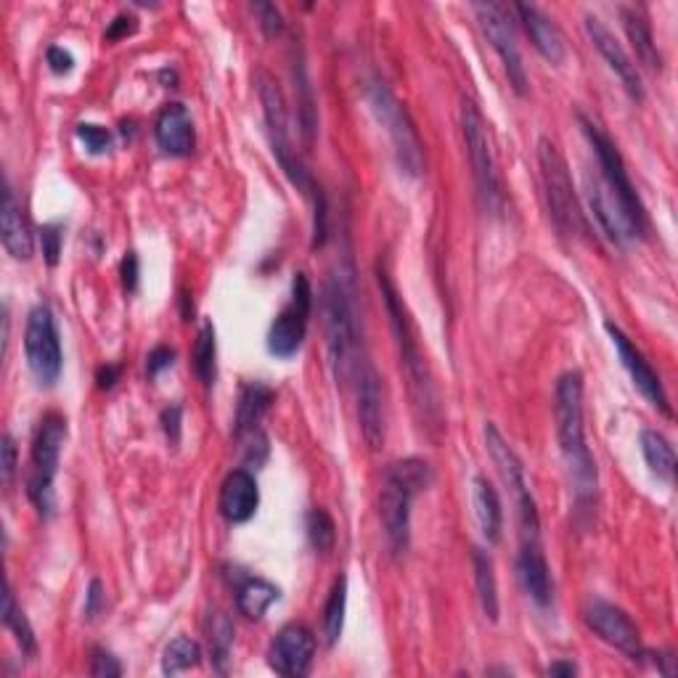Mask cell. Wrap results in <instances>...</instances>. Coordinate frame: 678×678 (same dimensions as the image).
<instances>
[{
    "label": "cell",
    "instance_id": "obj_48",
    "mask_svg": "<svg viewBox=\"0 0 678 678\" xmlns=\"http://www.w3.org/2000/svg\"><path fill=\"white\" fill-rule=\"evenodd\" d=\"M136 32V19L128 17V13H120V17L114 19L112 24H109L107 30V40H120V38H128V34Z\"/></svg>",
    "mask_w": 678,
    "mask_h": 678
},
{
    "label": "cell",
    "instance_id": "obj_41",
    "mask_svg": "<svg viewBox=\"0 0 678 678\" xmlns=\"http://www.w3.org/2000/svg\"><path fill=\"white\" fill-rule=\"evenodd\" d=\"M172 361H176V352H172L170 348H154V350H151L149 358H147L149 379H157L159 371L170 369Z\"/></svg>",
    "mask_w": 678,
    "mask_h": 678
},
{
    "label": "cell",
    "instance_id": "obj_33",
    "mask_svg": "<svg viewBox=\"0 0 678 678\" xmlns=\"http://www.w3.org/2000/svg\"><path fill=\"white\" fill-rule=\"evenodd\" d=\"M218 345H216V327L210 321L199 331L197 345H193V371H197L199 382L205 387L216 385L218 377Z\"/></svg>",
    "mask_w": 678,
    "mask_h": 678
},
{
    "label": "cell",
    "instance_id": "obj_5",
    "mask_svg": "<svg viewBox=\"0 0 678 678\" xmlns=\"http://www.w3.org/2000/svg\"><path fill=\"white\" fill-rule=\"evenodd\" d=\"M258 93L262 103V114H266L268 124V136H271V147L273 154L279 159L281 170L287 172L289 181L297 186V191L313 205V216H323L327 212V197H323L321 186L316 183V178L310 176V170L300 162L297 151L292 149V141H289V120H287V103H283L281 88L271 74L260 72L258 74Z\"/></svg>",
    "mask_w": 678,
    "mask_h": 678
},
{
    "label": "cell",
    "instance_id": "obj_34",
    "mask_svg": "<svg viewBox=\"0 0 678 678\" xmlns=\"http://www.w3.org/2000/svg\"><path fill=\"white\" fill-rule=\"evenodd\" d=\"M202 662V647L197 641L189 639V636H178L172 639L168 647H164L162 655V674L164 676H178L183 670L197 668Z\"/></svg>",
    "mask_w": 678,
    "mask_h": 678
},
{
    "label": "cell",
    "instance_id": "obj_43",
    "mask_svg": "<svg viewBox=\"0 0 678 678\" xmlns=\"http://www.w3.org/2000/svg\"><path fill=\"white\" fill-rule=\"evenodd\" d=\"M46 59H48V67H51V72H57V74L72 72V67H74L72 53L64 51V48H61V46H51V48H48Z\"/></svg>",
    "mask_w": 678,
    "mask_h": 678
},
{
    "label": "cell",
    "instance_id": "obj_20",
    "mask_svg": "<svg viewBox=\"0 0 678 678\" xmlns=\"http://www.w3.org/2000/svg\"><path fill=\"white\" fill-rule=\"evenodd\" d=\"M260 507L258 480L247 469H233L220 486V515L231 525H245Z\"/></svg>",
    "mask_w": 678,
    "mask_h": 678
},
{
    "label": "cell",
    "instance_id": "obj_16",
    "mask_svg": "<svg viewBox=\"0 0 678 678\" xmlns=\"http://www.w3.org/2000/svg\"><path fill=\"white\" fill-rule=\"evenodd\" d=\"M605 329H607V335H610V339H612L615 352H618L622 369L628 371V377H631L634 385L639 387L641 396H645L649 403L657 408V411L666 413L668 419L674 417V408H670L666 387H662L660 377H657V371L652 369V363H649L647 358H645V352L636 348L631 339L626 337V331H622L620 327H615L612 321H607Z\"/></svg>",
    "mask_w": 678,
    "mask_h": 678
},
{
    "label": "cell",
    "instance_id": "obj_50",
    "mask_svg": "<svg viewBox=\"0 0 678 678\" xmlns=\"http://www.w3.org/2000/svg\"><path fill=\"white\" fill-rule=\"evenodd\" d=\"M578 666L572 660H559L549 666V676H576Z\"/></svg>",
    "mask_w": 678,
    "mask_h": 678
},
{
    "label": "cell",
    "instance_id": "obj_29",
    "mask_svg": "<svg viewBox=\"0 0 678 678\" xmlns=\"http://www.w3.org/2000/svg\"><path fill=\"white\" fill-rule=\"evenodd\" d=\"M279 597H281L279 588L262 578L245 576L239 578L237 584V607L249 620H260L262 615L268 612V607H271L273 601H279Z\"/></svg>",
    "mask_w": 678,
    "mask_h": 678
},
{
    "label": "cell",
    "instance_id": "obj_19",
    "mask_svg": "<svg viewBox=\"0 0 678 678\" xmlns=\"http://www.w3.org/2000/svg\"><path fill=\"white\" fill-rule=\"evenodd\" d=\"M586 32L588 38H591V43L597 46L601 59L607 61V67L618 74L628 96H631L634 101H645V82H641L639 67H636V61L628 57L626 48L618 43V38H615L597 17H586Z\"/></svg>",
    "mask_w": 678,
    "mask_h": 678
},
{
    "label": "cell",
    "instance_id": "obj_39",
    "mask_svg": "<svg viewBox=\"0 0 678 678\" xmlns=\"http://www.w3.org/2000/svg\"><path fill=\"white\" fill-rule=\"evenodd\" d=\"M91 674L96 678H117L122 676V666L112 652H107V649H96L91 660Z\"/></svg>",
    "mask_w": 678,
    "mask_h": 678
},
{
    "label": "cell",
    "instance_id": "obj_42",
    "mask_svg": "<svg viewBox=\"0 0 678 678\" xmlns=\"http://www.w3.org/2000/svg\"><path fill=\"white\" fill-rule=\"evenodd\" d=\"M258 13H260L262 30H266L268 38H276V34H281L283 22H281V11L276 9V6L262 3V6H258Z\"/></svg>",
    "mask_w": 678,
    "mask_h": 678
},
{
    "label": "cell",
    "instance_id": "obj_49",
    "mask_svg": "<svg viewBox=\"0 0 678 678\" xmlns=\"http://www.w3.org/2000/svg\"><path fill=\"white\" fill-rule=\"evenodd\" d=\"M117 377H120V369H117V366H103V369H99V373H96V382H99L101 390H112Z\"/></svg>",
    "mask_w": 678,
    "mask_h": 678
},
{
    "label": "cell",
    "instance_id": "obj_40",
    "mask_svg": "<svg viewBox=\"0 0 678 678\" xmlns=\"http://www.w3.org/2000/svg\"><path fill=\"white\" fill-rule=\"evenodd\" d=\"M61 239H64V233H61L59 226H43V228H40V245H43V255H46L48 266H57V262H59Z\"/></svg>",
    "mask_w": 678,
    "mask_h": 678
},
{
    "label": "cell",
    "instance_id": "obj_31",
    "mask_svg": "<svg viewBox=\"0 0 678 678\" xmlns=\"http://www.w3.org/2000/svg\"><path fill=\"white\" fill-rule=\"evenodd\" d=\"M472 567H475V584H477V597H480L482 615L488 620H498V584H496V570H493V559H490L488 551L475 549L472 551Z\"/></svg>",
    "mask_w": 678,
    "mask_h": 678
},
{
    "label": "cell",
    "instance_id": "obj_38",
    "mask_svg": "<svg viewBox=\"0 0 678 678\" xmlns=\"http://www.w3.org/2000/svg\"><path fill=\"white\" fill-rule=\"evenodd\" d=\"M78 138L86 143V149L91 154H103V151H109V147H112V133L93 122H82L78 128Z\"/></svg>",
    "mask_w": 678,
    "mask_h": 678
},
{
    "label": "cell",
    "instance_id": "obj_17",
    "mask_svg": "<svg viewBox=\"0 0 678 678\" xmlns=\"http://www.w3.org/2000/svg\"><path fill=\"white\" fill-rule=\"evenodd\" d=\"M358 398V421H361V435L371 451H379L385 442V398H382V379H379L373 363L366 358L352 379Z\"/></svg>",
    "mask_w": 678,
    "mask_h": 678
},
{
    "label": "cell",
    "instance_id": "obj_32",
    "mask_svg": "<svg viewBox=\"0 0 678 678\" xmlns=\"http://www.w3.org/2000/svg\"><path fill=\"white\" fill-rule=\"evenodd\" d=\"M345 612H348V578L339 576L323 607V636L329 647H335L345 631Z\"/></svg>",
    "mask_w": 678,
    "mask_h": 678
},
{
    "label": "cell",
    "instance_id": "obj_30",
    "mask_svg": "<svg viewBox=\"0 0 678 678\" xmlns=\"http://www.w3.org/2000/svg\"><path fill=\"white\" fill-rule=\"evenodd\" d=\"M641 453H645L647 467L652 469L655 477L666 482L676 480V451L666 435L657 430L641 432Z\"/></svg>",
    "mask_w": 678,
    "mask_h": 678
},
{
    "label": "cell",
    "instance_id": "obj_26",
    "mask_svg": "<svg viewBox=\"0 0 678 678\" xmlns=\"http://www.w3.org/2000/svg\"><path fill=\"white\" fill-rule=\"evenodd\" d=\"M472 507H475V520L480 525L482 536L488 544L501 541L503 530V509L501 498H498L496 488L490 486L482 475H477L472 480Z\"/></svg>",
    "mask_w": 678,
    "mask_h": 678
},
{
    "label": "cell",
    "instance_id": "obj_10",
    "mask_svg": "<svg viewBox=\"0 0 678 678\" xmlns=\"http://www.w3.org/2000/svg\"><path fill=\"white\" fill-rule=\"evenodd\" d=\"M461 133H463V143H467L469 164H472V176L477 183V193H480L482 199V207L490 212H498L501 210V199H503L501 178H498L496 157L493 151H490L486 120H482L477 103L469 99L461 101Z\"/></svg>",
    "mask_w": 678,
    "mask_h": 678
},
{
    "label": "cell",
    "instance_id": "obj_46",
    "mask_svg": "<svg viewBox=\"0 0 678 678\" xmlns=\"http://www.w3.org/2000/svg\"><path fill=\"white\" fill-rule=\"evenodd\" d=\"M103 601H107V597H103L101 580H91V586H88V594H86V618H96V615L101 612Z\"/></svg>",
    "mask_w": 678,
    "mask_h": 678
},
{
    "label": "cell",
    "instance_id": "obj_12",
    "mask_svg": "<svg viewBox=\"0 0 678 678\" xmlns=\"http://www.w3.org/2000/svg\"><path fill=\"white\" fill-rule=\"evenodd\" d=\"M24 352L27 366L34 373L40 385H57L64 366V352H61V339L57 329V318L51 308L38 306L30 310L24 329Z\"/></svg>",
    "mask_w": 678,
    "mask_h": 678
},
{
    "label": "cell",
    "instance_id": "obj_23",
    "mask_svg": "<svg viewBox=\"0 0 678 678\" xmlns=\"http://www.w3.org/2000/svg\"><path fill=\"white\" fill-rule=\"evenodd\" d=\"M517 576L525 594L536 601L538 607H549L555 599V580H551V570L546 565V557L538 544H522L520 557H517Z\"/></svg>",
    "mask_w": 678,
    "mask_h": 678
},
{
    "label": "cell",
    "instance_id": "obj_13",
    "mask_svg": "<svg viewBox=\"0 0 678 678\" xmlns=\"http://www.w3.org/2000/svg\"><path fill=\"white\" fill-rule=\"evenodd\" d=\"M310 310H313V289H310L308 276L295 273L292 300L276 316L271 331H268V350H271V356L289 361V358H295L300 352L302 342H306Z\"/></svg>",
    "mask_w": 678,
    "mask_h": 678
},
{
    "label": "cell",
    "instance_id": "obj_1",
    "mask_svg": "<svg viewBox=\"0 0 678 678\" xmlns=\"http://www.w3.org/2000/svg\"><path fill=\"white\" fill-rule=\"evenodd\" d=\"M377 281H379V289H382L387 313H390L392 335H396V345L400 352V369H403V373H406L413 417H417L421 432H425L427 438L438 440L442 427L446 425H442V406H440L438 385H435L432 369H430V363H427L425 352H421V348H419L417 329H413L411 316H408V310L403 306V297L398 295L396 283L390 281V273H387L382 266L377 268Z\"/></svg>",
    "mask_w": 678,
    "mask_h": 678
},
{
    "label": "cell",
    "instance_id": "obj_7",
    "mask_svg": "<svg viewBox=\"0 0 678 678\" xmlns=\"http://www.w3.org/2000/svg\"><path fill=\"white\" fill-rule=\"evenodd\" d=\"M67 419L51 411L40 419L32 440V467L27 477V496L43 517L53 515V480H57L61 451L67 442Z\"/></svg>",
    "mask_w": 678,
    "mask_h": 678
},
{
    "label": "cell",
    "instance_id": "obj_2",
    "mask_svg": "<svg viewBox=\"0 0 678 678\" xmlns=\"http://www.w3.org/2000/svg\"><path fill=\"white\" fill-rule=\"evenodd\" d=\"M323 316H327V345L337 385H352L366 356L356 273L350 266H339L329 276L327 292H323Z\"/></svg>",
    "mask_w": 678,
    "mask_h": 678
},
{
    "label": "cell",
    "instance_id": "obj_9",
    "mask_svg": "<svg viewBox=\"0 0 678 678\" xmlns=\"http://www.w3.org/2000/svg\"><path fill=\"white\" fill-rule=\"evenodd\" d=\"M366 99H369L373 117H377L379 124L387 130V136H390L400 172L419 178L425 172V147H421L417 124L411 122L403 103L398 101V96L385 82H371Z\"/></svg>",
    "mask_w": 678,
    "mask_h": 678
},
{
    "label": "cell",
    "instance_id": "obj_6",
    "mask_svg": "<svg viewBox=\"0 0 678 678\" xmlns=\"http://www.w3.org/2000/svg\"><path fill=\"white\" fill-rule=\"evenodd\" d=\"M538 164H541L546 205H549V216L555 220L557 231L562 237H584L588 226L584 210H580L576 186H572L570 168H567L562 151L549 138L538 141Z\"/></svg>",
    "mask_w": 678,
    "mask_h": 678
},
{
    "label": "cell",
    "instance_id": "obj_3",
    "mask_svg": "<svg viewBox=\"0 0 678 678\" xmlns=\"http://www.w3.org/2000/svg\"><path fill=\"white\" fill-rule=\"evenodd\" d=\"M555 417L557 440L559 448H562L567 469H570L576 496L580 503H588L597 496V461H594L586 446L584 377H580V371H567L559 377L555 390Z\"/></svg>",
    "mask_w": 678,
    "mask_h": 678
},
{
    "label": "cell",
    "instance_id": "obj_35",
    "mask_svg": "<svg viewBox=\"0 0 678 678\" xmlns=\"http://www.w3.org/2000/svg\"><path fill=\"white\" fill-rule=\"evenodd\" d=\"M3 622L6 628L13 634V639H17V645L22 647V652L32 655L34 649H38V641H34V631L30 626V620H27V615L22 610V605H19L17 597H13L11 586L6 588V605H3Z\"/></svg>",
    "mask_w": 678,
    "mask_h": 678
},
{
    "label": "cell",
    "instance_id": "obj_4",
    "mask_svg": "<svg viewBox=\"0 0 678 678\" xmlns=\"http://www.w3.org/2000/svg\"><path fill=\"white\" fill-rule=\"evenodd\" d=\"M432 469L421 459H403L387 467L382 490H379V517L390 549L400 555L408 549L411 536V507L421 490L430 488Z\"/></svg>",
    "mask_w": 678,
    "mask_h": 678
},
{
    "label": "cell",
    "instance_id": "obj_22",
    "mask_svg": "<svg viewBox=\"0 0 678 678\" xmlns=\"http://www.w3.org/2000/svg\"><path fill=\"white\" fill-rule=\"evenodd\" d=\"M511 11H515L517 19L522 22L530 43L536 46V51L541 53L546 61H551V64H562L565 40H562V32H559V27L551 22V19L546 17L541 9H536V6L515 3L511 6Z\"/></svg>",
    "mask_w": 678,
    "mask_h": 678
},
{
    "label": "cell",
    "instance_id": "obj_36",
    "mask_svg": "<svg viewBox=\"0 0 678 678\" xmlns=\"http://www.w3.org/2000/svg\"><path fill=\"white\" fill-rule=\"evenodd\" d=\"M308 538L318 555H329L337 544V525L327 509H313L308 515Z\"/></svg>",
    "mask_w": 678,
    "mask_h": 678
},
{
    "label": "cell",
    "instance_id": "obj_27",
    "mask_svg": "<svg viewBox=\"0 0 678 678\" xmlns=\"http://www.w3.org/2000/svg\"><path fill=\"white\" fill-rule=\"evenodd\" d=\"M620 19H622V30H626L628 40H631L636 59L641 61L647 69H652V72H660L662 69V59L660 51H657V43L652 38V27H649L647 13L641 9H620Z\"/></svg>",
    "mask_w": 678,
    "mask_h": 678
},
{
    "label": "cell",
    "instance_id": "obj_25",
    "mask_svg": "<svg viewBox=\"0 0 678 678\" xmlns=\"http://www.w3.org/2000/svg\"><path fill=\"white\" fill-rule=\"evenodd\" d=\"M3 247L13 260H30L32 258V231L22 216V207L17 202V193L11 186H6L3 193Z\"/></svg>",
    "mask_w": 678,
    "mask_h": 678
},
{
    "label": "cell",
    "instance_id": "obj_24",
    "mask_svg": "<svg viewBox=\"0 0 678 678\" xmlns=\"http://www.w3.org/2000/svg\"><path fill=\"white\" fill-rule=\"evenodd\" d=\"M588 205H591L594 218L599 220V226L605 228V233L615 241V245L622 247L626 241L636 239L631 223H628V218L622 216L618 199H615L610 189L601 183V178H597V181L588 178Z\"/></svg>",
    "mask_w": 678,
    "mask_h": 678
},
{
    "label": "cell",
    "instance_id": "obj_47",
    "mask_svg": "<svg viewBox=\"0 0 678 678\" xmlns=\"http://www.w3.org/2000/svg\"><path fill=\"white\" fill-rule=\"evenodd\" d=\"M138 255L128 252L122 260V287L128 289V292H136L138 289Z\"/></svg>",
    "mask_w": 678,
    "mask_h": 678
},
{
    "label": "cell",
    "instance_id": "obj_21",
    "mask_svg": "<svg viewBox=\"0 0 678 678\" xmlns=\"http://www.w3.org/2000/svg\"><path fill=\"white\" fill-rule=\"evenodd\" d=\"M154 138L159 149L170 157H189L197 147V133H193V120L183 103H168L157 114Z\"/></svg>",
    "mask_w": 678,
    "mask_h": 678
},
{
    "label": "cell",
    "instance_id": "obj_28",
    "mask_svg": "<svg viewBox=\"0 0 678 678\" xmlns=\"http://www.w3.org/2000/svg\"><path fill=\"white\" fill-rule=\"evenodd\" d=\"M273 403V390L268 385L260 382H249L245 385V390H241L239 396V406H237V427H233V432H237V438H245V435L258 430L260 419L266 417V411Z\"/></svg>",
    "mask_w": 678,
    "mask_h": 678
},
{
    "label": "cell",
    "instance_id": "obj_37",
    "mask_svg": "<svg viewBox=\"0 0 678 678\" xmlns=\"http://www.w3.org/2000/svg\"><path fill=\"white\" fill-rule=\"evenodd\" d=\"M212 657L220 662L218 670L220 674H226V666L223 662L228 660V652H231V645H233V626L228 622L226 615H216V622H212Z\"/></svg>",
    "mask_w": 678,
    "mask_h": 678
},
{
    "label": "cell",
    "instance_id": "obj_11",
    "mask_svg": "<svg viewBox=\"0 0 678 678\" xmlns=\"http://www.w3.org/2000/svg\"><path fill=\"white\" fill-rule=\"evenodd\" d=\"M486 446L490 459H493L498 475H501L503 486L511 490L517 503V515H520V528H522V544H538V530H541V520H538L536 498H532L528 488V477H525V467L520 456L515 453V448L503 440V435L498 432L496 425H486Z\"/></svg>",
    "mask_w": 678,
    "mask_h": 678
},
{
    "label": "cell",
    "instance_id": "obj_8",
    "mask_svg": "<svg viewBox=\"0 0 678 678\" xmlns=\"http://www.w3.org/2000/svg\"><path fill=\"white\" fill-rule=\"evenodd\" d=\"M580 128H584L594 154H597V162L601 170V183H605L607 189H610L612 197L618 199L622 216H626L628 223H631L636 239L645 237L647 210H645V205H641V197L636 193V186L631 183V176H628L626 162H622V154L618 151V147H615L612 138L607 136L599 124L586 120L584 114H580Z\"/></svg>",
    "mask_w": 678,
    "mask_h": 678
},
{
    "label": "cell",
    "instance_id": "obj_15",
    "mask_svg": "<svg viewBox=\"0 0 678 678\" xmlns=\"http://www.w3.org/2000/svg\"><path fill=\"white\" fill-rule=\"evenodd\" d=\"M584 618H586V626L591 628V631L597 634L601 641H607L610 647L620 649V652L631 657V660H641V657L647 655L645 647H641L639 628H636V622L628 618L620 607L610 605V601L594 599V601H588V607L584 610Z\"/></svg>",
    "mask_w": 678,
    "mask_h": 678
},
{
    "label": "cell",
    "instance_id": "obj_45",
    "mask_svg": "<svg viewBox=\"0 0 678 678\" xmlns=\"http://www.w3.org/2000/svg\"><path fill=\"white\" fill-rule=\"evenodd\" d=\"M0 451H3V482L9 488L13 472H17V446H13L11 435H3V448Z\"/></svg>",
    "mask_w": 678,
    "mask_h": 678
},
{
    "label": "cell",
    "instance_id": "obj_44",
    "mask_svg": "<svg viewBox=\"0 0 678 678\" xmlns=\"http://www.w3.org/2000/svg\"><path fill=\"white\" fill-rule=\"evenodd\" d=\"M181 406H168L162 411V427H164V435H168L170 442H178L181 440Z\"/></svg>",
    "mask_w": 678,
    "mask_h": 678
},
{
    "label": "cell",
    "instance_id": "obj_18",
    "mask_svg": "<svg viewBox=\"0 0 678 678\" xmlns=\"http://www.w3.org/2000/svg\"><path fill=\"white\" fill-rule=\"evenodd\" d=\"M316 657V636L310 634V628L292 622V626H283L279 636L273 639L271 652H268V662L279 676L287 678H302L308 676L310 666H313Z\"/></svg>",
    "mask_w": 678,
    "mask_h": 678
},
{
    "label": "cell",
    "instance_id": "obj_14",
    "mask_svg": "<svg viewBox=\"0 0 678 678\" xmlns=\"http://www.w3.org/2000/svg\"><path fill=\"white\" fill-rule=\"evenodd\" d=\"M472 9L477 13V22H480L482 32H486L490 46H493L498 59H501L503 72H507L509 78V86L520 96H525L528 93V72H525L520 48L515 43V30H511L507 6L475 3Z\"/></svg>",
    "mask_w": 678,
    "mask_h": 678
}]
</instances>
